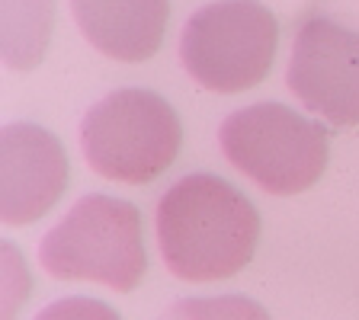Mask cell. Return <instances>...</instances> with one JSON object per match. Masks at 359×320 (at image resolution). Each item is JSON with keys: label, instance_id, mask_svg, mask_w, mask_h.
I'll use <instances>...</instances> for the list:
<instances>
[{"label": "cell", "instance_id": "1", "mask_svg": "<svg viewBox=\"0 0 359 320\" xmlns=\"http://www.w3.org/2000/svg\"><path fill=\"white\" fill-rule=\"evenodd\" d=\"M157 246L167 269L187 282L238 276L254 260L260 211L215 173H189L157 202Z\"/></svg>", "mask_w": 359, "mask_h": 320}, {"label": "cell", "instance_id": "2", "mask_svg": "<svg viewBox=\"0 0 359 320\" xmlns=\"http://www.w3.org/2000/svg\"><path fill=\"white\" fill-rule=\"evenodd\" d=\"M39 263L55 279H83L116 291H132L148 266L142 211L116 195H83L42 237Z\"/></svg>", "mask_w": 359, "mask_h": 320}, {"label": "cell", "instance_id": "3", "mask_svg": "<svg viewBox=\"0 0 359 320\" xmlns=\"http://www.w3.org/2000/svg\"><path fill=\"white\" fill-rule=\"evenodd\" d=\"M183 125L161 93L122 87L106 93L81 119V151L106 179L142 186L177 160Z\"/></svg>", "mask_w": 359, "mask_h": 320}, {"label": "cell", "instance_id": "4", "mask_svg": "<svg viewBox=\"0 0 359 320\" xmlns=\"http://www.w3.org/2000/svg\"><path fill=\"white\" fill-rule=\"evenodd\" d=\"M224 157L273 195H299L327 167V128L283 103L234 109L218 128Z\"/></svg>", "mask_w": 359, "mask_h": 320}, {"label": "cell", "instance_id": "5", "mask_svg": "<svg viewBox=\"0 0 359 320\" xmlns=\"http://www.w3.org/2000/svg\"><path fill=\"white\" fill-rule=\"evenodd\" d=\"M279 45V22L260 0H215L183 26L180 61L199 87L241 93L269 74Z\"/></svg>", "mask_w": 359, "mask_h": 320}, {"label": "cell", "instance_id": "6", "mask_svg": "<svg viewBox=\"0 0 359 320\" xmlns=\"http://www.w3.org/2000/svg\"><path fill=\"white\" fill-rule=\"evenodd\" d=\"M289 90L330 125H359V29L308 16L295 32Z\"/></svg>", "mask_w": 359, "mask_h": 320}, {"label": "cell", "instance_id": "7", "mask_svg": "<svg viewBox=\"0 0 359 320\" xmlns=\"http://www.w3.org/2000/svg\"><path fill=\"white\" fill-rule=\"evenodd\" d=\"M67 154L52 132L36 122H10L0 132V218L32 224L61 199Z\"/></svg>", "mask_w": 359, "mask_h": 320}, {"label": "cell", "instance_id": "8", "mask_svg": "<svg viewBox=\"0 0 359 320\" xmlns=\"http://www.w3.org/2000/svg\"><path fill=\"white\" fill-rule=\"evenodd\" d=\"M71 13L97 52L138 64L164 42L170 0H71Z\"/></svg>", "mask_w": 359, "mask_h": 320}, {"label": "cell", "instance_id": "9", "mask_svg": "<svg viewBox=\"0 0 359 320\" xmlns=\"http://www.w3.org/2000/svg\"><path fill=\"white\" fill-rule=\"evenodd\" d=\"M4 64L29 71L42 61L55 26V0H4Z\"/></svg>", "mask_w": 359, "mask_h": 320}, {"label": "cell", "instance_id": "10", "mask_svg": "<svg viewBox=\"0 0 359 320\" xmlns=\"http://www.w3.org/2000/svg\"><path fill=\"white\" fill-rule=\"evenodd\" d=\"M161 320H269L266 307L244 295H215V298H180Z\"/></svg>", "mask_w": 359, "mask_h": 320}, {"label": "cell", "instance_id": "11", "mask_svg": "<svg viewBox=\"0 0 359 320\" xmlns=\"http://www.w3.org/2000/svg\"><path fill=\"white\" fill-rule=\"evenodd\" d=\"M36 320H122V317L116 307H109L100 298L71 295V298H58L52 305H45L36 314Z\"/></svg>", "mask_w": 359, "mask_h": 320}]
</instances>
